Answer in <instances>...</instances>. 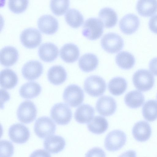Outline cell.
<instances>
[{
    "label": "cell",
    "instance_id": "4fadbf2b",
    "mask_svg": "<svg viewBox=\"0 0 157 157\" xmlns=\"http://www.w3.org/2000/svg\"><path fill=\"white\" fill-rule=\"evenodd\" d=\"M23 77L28 80H33L39 77L43 72V67L39 61H29L23 66L21 70Z\"/></svg>",
    "mask_w": 157,
    "mask_h": 157
},
{
    "label": "cell",
    "instance_id": "f546056e",
    "mask_svg": "<svg viewBox=\"0 0 157 157\" xmlns=\"http://www.w3.org/2000/svg\"><path fill=\"white\" fill-rule=\"evenodd\" d=\"M127 83L123 78L117 77L113 78L108 84V90L111 94L114 96H119L126 91Z\"/></svg>",
    "mask_w": 157,
    "mask_h": 157
},
{
    "label": "cell",
    "instance_id": "603a6c76",
    "mask_svg": "<svg viewBox=\"0 0 157 157\" xmlns=\"http://www.w3.org/2000/svg\"><path fill=\"white\" fill-rule=\"evenodd\" d=\"M98 63V57L92 53H87L83 55L78 61L79 68L85 72H89L94 70L97 68Z\"/></svg>",
    "mask_w": 157,
    "mask_h": 157
},
{
    "label": "cell",
    "instance_id": "836d02e7",
    "mask_svg": "<svg viewBox=\"0 0 157 157\" xmlns=\"http://www.w3.org/2000/svg\"><path fill=\"white\" fill-rule=\"evenodd\" d=\"M50 7L53 13L57 15L63 14L69 5V0H51Z\"/></svg>",
    "mask_w": 157,
    "mask_h": 157
},
{
    "label": "cell",
    "instance_id": "ba28073f",
    "mask_svg": "<svg viewBox=\"0 0 157 157\" xmlns=\"http://www.w3.org/2000/svg\"><path fill=\"white\" fill-rule=\"evenodd\" d=\"M56 126L55 123L50 118L42 117L36 121L34 126V131L39 138H44L54 134Z\"/></svg>",
    "mask_w": 157,
    "mask_h": 157
},
{
    "label": "cell",
    "instance_id": "f35d334b",
    "mask_svg": "<svg viewBox=\"0 0 157 157\" xmlns=\"http://www.w3.org/2000/svg\"><path fill=\"white\" fill-rule=\"evenodd\" d=\"M29 157H51L50 154L44 149H38L33 151Z\"/></svg>",
    "mask_w": 157,
    "mask_h": 157
},
{
    "label": "cell",
    "instance_id": "7a4b0ae2",
    "mask_svg": "<svg viewBox=\"0 0 157 157\" xmlns=\"http://www.w3.org/2000/svg\"><path fill=\"white\" fill-rule=\"evenodd\" d=\"M106 88L105 80L98 75H91L87 78L84 82V90L91 97H98L102 95Z\"/></svg>",
    "mask_w": 157,
    "mask_h": 157
},
{
    "label": "cell",
    "instance_id": "277c9868",
    "mask_svg": "<svg viewBox=\"0 0 157 157\" xmlns=\"http://www.w3.org/2000/svg\"><path fill=\"white\" fill-rule=\"evenodd\" d=\"M50 115L53 120L60 125L68 124L72 117L71 109L67 105L63 103L55 104L51 109Z\"/></svg>",
    "mask_w": 157,
    "mask_h": 157
},
{
    "label": "cell",
    "instance_id": "1f68e13d",
    "mask_svg": "<svg viewBox=\"0 0 157 157\" xmlns=\"http://www.w3.org/2000/svg\"><path fill=\"white\" fill-rule=\"evenodd\" d=\"M65 19L67 23L74 28L81 26L84 22L83 15L78 10L74 8L70 9L67 11Z\"/></svg>",
    "mask_w": 157,
    "mask_h": 157
},
{
    "label": "cell",
    "instance_id": "e0dca14e",
    "mask_svg": "<svg viewBox=\"0 0 157 157\" xmlns=\"http://www.w3.org/2000/svg\"><path fill=\"white\" fill-rule=\"evenodd\" d=\"M59 50L57 47L51 42L43 43L40 46L38 54L40 58L44 61L50 62L57 57Z\"/></svg>",
    "mask_w": 157,
    "mask_h": 157
},
{
    "label": "cell",
    "instance_id": "e575fe53",
    "mask_svg": "<svg viewBox=\"0 0 157 157\" xmlns=\"http://www.w3.org/2000/svg\"><path fill=\"white\" fill-rule=\"evenodd\" d=\"M28 3L27 0H9L8 2V6L13 12L19 13L25 10Z\"/></svg>",
    "mask_w": 157,
    "mask_h": 157
},
{
    "label": "cell",
    "instance_id": "4dcf8cb0",
    "mask_svg": "<svg viewBox=\"0 0 157 157\" xmlns=\"http://www.w3.org/2000/svg\"><path fill=\"white\" fill-rule=\"evenodd\" d=\"M115 61L117 65L124 70H129L132 68L135 63V59L131 53L125 51L118 53L116 56Z\"/></svg>",
    "mask_w": 157,
    "mask_h": 157
},
{
    "label": "cell",
    "instance_id": "d6a6232c",
    "mask_svg": "<svg viewBox=\"0 0 157 157\" xmlns=\"http://www.w3.org/2000/svg\"><path fill=\"white\" fill-rule=\"evenodd\" d=\"M143 115L144 119L149 122L157 119V101L150 100L147 101L142 108Z\"/></svg>",
    "mask_w": 157,
    "mask_h": 157
},
{
    "label": "cell",
    "instance_id": "2e32d148",
    "mask_svg": "<svg viewBox=\"0 0 157 157\" xmlns=\"http://www.w3.org/2000/svg\"><path fill=\"white\" fill-rule=\"evenodd\" d=\"M132 134L137 141L145 142L148 140L151 135V129L149 124L143 121L136 123L133 127Z\"/></svg>",
    "mask_w": 157,
    "mask_h": 157
},
{
    "label": "cell",
    "instance_id": "52a82bcc",
    "mask_svg": "<svg viewBox=\"0 0 157 157\" xmlns=\"http://www.w3.org/2000/svg\"><path fill=\"white\" fill-rule=\"evenodd\" d=\"M101 43L105 50L112 53L117 52L121 50L124 44V40L122 37L113 32L105 34L101 38Z\"/></svg>",
    "mask_w": 157,
    "mask_h": 157
},
{
    "label": "cell",
    "instance_id": "ac0fdd59",
    "mask_svg": "<svg viewBox=\"0 0 157 157\" xmlns=\"http://www.w3.org/2000/svg\"><path fill=\"white\" fill-rule=\"evenodd\" d=\"M66 145L65 139L58 135H52L47 137L44 142L45 149L52 153H57L62 151Z\"/></svg>",
    "mask_w": 157,
    "mask_h": 157
},
{
    "label": "cell",
    "instance_id": "3957f363",
    "mask_svg": "<svg viewBox=\"0 0 157 157\" xmlns=\"http://www.w3.org/2000/svg\"><path fill=\"white\" fill-rule=\"evenodd\" d=\"M104 25L100 20L96 17H90L85 22L82 28V35L90 40H95L102 35Z\"/></svg>",
    "mask_w": 157,
    "mask_h": 157
},
{
    "label": "cell",
    "instance_id": "5bb4252c",
    "mask_svg": "<svg viewBox=\"0 0 157 157\" xmlns=\"http://www.w3.org/2000/svg\"><path fill=\"white\" fill-rule=\"evenodd\" d=\"M140 20L138 17L132 13H128L120 20L119 26L121 31L126 34H131L135 32L139 27Z\"/></svg>",
    "mask_w": 157,
    "mask_h": 157
},
{
    "label": "cell",
    "instance_id": "4316f807",
    "mask_svg": "<svg viewBox=\"0 0 157 157\" xmlns=\"http://www.w3.org/2000/svg\"><path fill=\"white\" fill-rule=\"evenodd\" d=\"M41 88L38 83L33 82H29L23 85L19 90L21 97L29 99L36 97L40 93Z\"/></svg>",
    "mask_w": 157,
    "mask_h": 157
},
{
    "label": "cell",
    "instance_id": "d590c367",
    "mask_svg": "<svg viewBox=\"0 0 157 157\" xmlns=\"http://www.w3.org/2000/svg\"><path fill=\"white\" fill-rule=\"evenodd\" d=\"M14 153V146L10 141H0V157H11Z\"/></svg>",
    "mask_w": 157,
    "mask_h": 157
},
{
    "label": "cell",
    "instance_id": "cb8c5ba5",
    "mask_svg": "<svg viewBox=\"0 0 157 157\" xmlns=\"http://www.w3.org/2000/svg\"><path fill=\"white\" fill-rule=\"evenodd\" d=\"M0 77L1 86L5 89L13 88L18 82V78L16 73L11 69L2 70L0 72Z\"/></svg>",
    "mask_w": 157,
    "mask_h": 157
},
{
    "label": "cell",
    "instance_id": "44dd1931",
    "mask_svg": "<svg viewBox=\"0 0 157 157\" xmlns=\"http://www.w3.org/2000/svg\"><path fill=\"white\" fill-rule=\"evenodd\" d=\"M18 56V52L16 48L12 46H6L0 51V63L4 66H11L16 62Z\"/></svg>",
    "mask_w": 157,
    "mask_h": 157
},
{
    "label": "cell",
    "instance_id": "484cf974",
    "mask_svg": "<svg viewBox=\"0 0 157 157\" xmlns=\"http://www.w3.org/2000/svg\"><path fill=\"white\" fill-rule=\"evenodd\" d=\"M136 9L141 16H151L157 12V1L139 0L136 5Z\"/></svg>",
    "mask_w": 157,
    "mask_h": 157
},
{
    "label": "cell",
    "instance_id": "d4e9b609",
    "mask_svg": "<svg viewBox=\"0 0 157 157\" xmlns=\"http://www.w3.org/2000/svg\"><path fill=\"white\" fill-rule=\"evenodd\" d=\"M98 17L104 26L108 28L114 26L118 20V16L116 11L108 7L101 9L99 12Z\"/></svg>",
    "mask_w": 157,
    "mask_h": 157
},
{
    "label": "cell",
    "instance_id": "b9f144b4",
    "mask_svg": "<svg viewBox=\"0 0 157 157\" xmlns=\"http://www.w3.org/2000/svg\"></svg>",
    "mask_w": 157,
    "mask_h": 157
},
{
    "label": "cell",
    "instance_id": "60d3db41",
    "mask_svg": "<svg viewBox=\"0 0 157 157\" xmlns=\"http://www.w3.org/2000/svg\"><path fill=\"white\" fill-rule=\"evenodd\" d=\"M118 157H136V154L134 151L129 150L124 152Z\"/></svg>",
    "mask_w": 157,
    "mask_h": 157
},
{
    "label": "cell",
    "instance_id": "30bf717a",
    "mask_svg": "<svg viewBox=\"0 0 157 157\" xmlns=\"http://www.w3.org/2000/svg\"><path fill=\"white\" fill-rule=\"evenodd\" d=\"M41 38L40 32L35 28L25 29L20 34L21 43L28 48H33L38 46L41 42Z\"/></svg>",
    "mask_w": 157,
    "mask_h": 157
},
{
    "label": "cell",
    "instance_id": "9c48e42d",
    "mask_svg": "<svg viewBox=\"0 0 157 157\" xmlns=\"http://www.w3.org/2000/svg\"><path fill=\"white\" fill-rule=\"evenodd\" d=\"M37 110L34 103L30 101H25L21 103L17 111L18 120L24 124H29L36 119Z\"/></svg>",
    "mask_w": 157,
    "mask_h": 157
},
{
    "label": "cell",
    "instance_id": "74e56055",
    "mask_svg": "<svg viewBox=\"0 0 157 157\" xmlns=\"http://www.w3.org/2000/svg\"><path fill=\"white\" fill-rule=\"evenodd\" d=\"M148 26L152 32L157 34V14L151 17L149 21Z\"/></svg>",
    "mask_w": 157,
    "mask_h": 157
},
{
    "label": "cell",
    "instance_id": "9a60e30c",
    "mask_svg": "<svg viewBox=\"0 0 157 157\" xmlns=\"http://www.w3.org/2000/svg\"><path fill=\"white\" fill-rule=\"evenodd\" d=\"M37 23L40 31L47 34L54 33L58 27L57 20L50 14H46L40 16L37 20Z\"/></svg>",
    "mask_w": 157,
    "mask_h": 157
},
{
    "label": "cell",
    "instance_id": "d6986e66",
    "mask_svg": "<svg viewBox=\"0 0 157 157\" xmlns=\"http://www.w3.org/2000/svg\"><path fill=\"white\" fill-rule=\"evenodd\" d=\"M60 56L65 62L68 63H73L78 59L79 56V50L75 44L67 43L60 48Z\"/></svg>",
    "mask_w": 157,
    "mask_h": 157
},
{
    "label": "cell",
    "instance_id": "7c38bea8",
    "mask_svg": "<svg viewBox=\"0 0 157 157\" xmlns=\"http://www.w3.org/2000/svg\"><path fill=\"white\" fill-rule=\"evenodd\" d=\"M117 107L115 99L108 96L101 97L98 100L96 104L97 111L100 115L104 116L112 115L115 112Z\"/></svg>",
    "mask_w": 157,
    "mask_h": 157
},
{
    "label": "cell",
    "instance_id": "6da1fadb",
    "mask_svg": "<svg viewBox=\"0 0 157 157\" xmlns=\"http://www.w3.org/2000/svg\"><path fill=\"white\" fill-rule=\"evenodd\" d=\"M132 81L135 87L143 92L151 89L155 83L154 77L152 73L148 70L144 69L138 70L134 73Z\"/></svg>",
    "mask_w": 157,
    "mask_h": 157
},
{
    "label": "cell",
    "instance_id": "83f0119b",
    "mask_svg": "<svg viewBox=\"0 0 157 157\" xmlns=\"http://www.w3.org/2000/svg\"><path fill=\"white\" fill-rule=\"evenodd\" d=\"M108 126V123L106 118L100 116L93 118L87 125L88 130L96 134L104 133L107 129Z\"/></svg>",
    "mask_w": 157,
    "mask_h": 157
},
{
    "label": "cell",
    "instance_id": "f1b7e54d",
    "mask_svg": "<svg viewBox=\"0 0 157 157\" xmlns=\"http://www.w3.org/2000/svg\"><path fill=\"white\" fill-rule=\"evenodd\" d=\"M124 101L126 105L131 109H136L141 106L144 101L143 94L137 90L129 92L125 96Z\"/></svg>",
    "mask_w": 157,
    "mask_h": 157
},
{
    "label": "cell",
    "instance_id": "5b68a950",
    "mask_svg": "<svg viewBox=\"0 0 157 157\" xmlns=\"http://www.w3.org/2000/svg\"><path fill=\"white\" fill-rule=\"evenodd\" d=\"M84 94L80 87L71 84L65 89L63 98L65 102L70 106L76 107L80 105L84 100Z\"/></svg>",
    "mask_w": 157,
    "mask_h": 157
},
{
    "label": "cell",
    "instance_id": "8992f818",
    "mask_svg": "<svg viewBox=\"0 0 157 157\" xmlns=\"http://www.w3.org/2000/svg\"><path fill=\"white\" fill-rule=\"evenodd\" d=\"M126 136L123 131L114 130L109 132L105 139L104 146L107 150L115 151L120 149L125 144Z\"/></svg>",
    "mask_w": 157,
    "mask_h": 157
},
{
    "label": "cell",
    "instance_id": "8d00e7d4",
    "mask_svg": "<svg viewBox=\"0 0 157 157\" xmlns=\"http://www.w3.org/2000/svg\"><path fill=\"white\" fill-rule=\"evenodd\" d=\"M85 157H106L105 152L98 147H93L89 150Z\"/></svg>",
    "mask_w": 157,
    "mask_h": 157
},
{
    "label": "cell",
    "instance_id": "ffe728a7",
    "mask_svg": "<svg viewBox=\"0 0 157 157\" xmlns=\"http://www.w3.org/2000/svg\"><path fill=\"white\" fill-rule=\"evenodd\" d=\"M47 77L49 82L53 85H59L63 83L67 78V73L62 66L54 65L48 70Z\"/></svg>",
    "mask_w": 157,
    "mask_h": 157
},
{
    "label": "cell",
    "instance_id": "7402d4cb",
    "mask_svg": "<svg viewBox=\"0 0 157 157\" xmlns=\"http://www.w3.org/2000/svg\"><path fill=\"white\" fill-rule=\"evenodd\" d=\"M94 113V109L92 106L88 104H83L76 109L74 117L76 121L79 123H87L93 118Z\"/></svg>",
    "mask_w": 157,
    "mask_h": 157
},
{
    "label": "cell",
    "instance_id": "ab89813d",
    "mask_svg": "<svg viewBox=\"0 0 157 157\" xmlns=\"http://www.w3.org/2000/svg\"><path fill=\"white\" fill-rule=\"evenodd\" d=\"M149 67L151 73L157 76V57L153 58L150 60Z\"/></svg>",
    "mask_w": 157,
    "mask_h": 157
},
{
    "label": "cell",
    "instance_id": "8fae6325",
    "mask_svg": "<svg viewBox=\"0 0 157 157\" xmlns=\"http://www.w3.org/2000/svg\"><path fill=\"white\" fill-rule=\"evenodd\" d=\"M8 135L11 140L13 142L19 144L26 142L30 137L29 129L24 125L17 123L10 128Z\"/></svg>",
    "mask_w": 157,
    "mask_h": 157
}]
</instances>
